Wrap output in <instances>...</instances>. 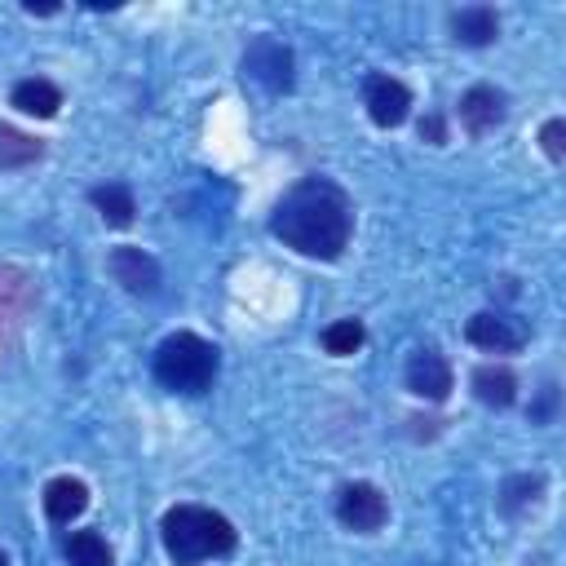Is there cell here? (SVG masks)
Masks as SVG:
<instances>
[{"instance_id":"6da1fadb","label":"cell","mask_w":566,"mask_h":566,"mask_svg":"<svg viewBox=\"0 0 566 566\" xmlns=\"http://www.w3.org/2000/svg\"><path fill=\"white\" fill-rule=\"evenodd\" d=\"M270 234L310 261H336L354 234V203L332 177H301L274 203Z\"/></svg>"},{"instance_id":"7a4b0ae2","label":"cell","mask_w":566,"mask_h":566,"mask_svg":"<svg viewBox=\"0 0 566 566\" xmlns=\"http://www.w3.org/2000/svg\"><path fill=\"white\" fill-rule=\"evenodd\" d=\"M159 539H164V553L177 562V566H195V562H208V557H226L234 553L239 535L230 526V517H221L217 509H203V504H172L159 522Z\"/></svg>"},{"instance_id":"3957f363","label":"cell","mask_w":566,"mask_h":566,"mask_svg":"<svg viewBox=\"0 0 566 566\" xmlns=\"http://www.w3.org/2000/svg\"><path fill=\"white\" fill-rule=\"evenodd\" d=\"M155 380L172 394H203L212 380H217V367H221V349L195 332H172L159 340L155 349Z\"/></svg>"},{"instance_id":"277c9868","label":"cell","mask_w":566,"mask_h":566,"mask_svg":"<svg viewBox=\"0 0 566 566\" xmlns=\"http://www.w3.org/2000/svg\"><path fill=\"white\" fill-rule=\"evenodd\" d=\"M243 75L270 93H287L292 88V49L279 44L274 35H256L243 53Z\"/></svg>"},{"instance_id":"5b68a950","label":"cell","mask_w":566,"mask_h":566,"mask_svg":"<svg viewBox=\"0 0 566 566\" xmlns=\"http://www.w3.org/2000/svg\"><path fill=\"white\" fill-rule=\"evenodd\" d=\"M336 517H340L349 531L371 535V531H380V526H385L389 504H385V495H380L371 482H345V486H340V495H336Z\"/></svg>"},{"instance_id":"8992f818","label":"cell","mask_w":566,"mask_h":566,"mask_svg":"<svg viewBox=\"0 0 566 566\" xmlns=\"http://www.w3.org/2000/svg\"><path fill=\"white\" fill-rule=\"evenodd\" d=\"M464 336H469V345H478L486 354H517L526 345V327L500 310H478L464 323Z\"/></svg>"},{"instance_id":"52a82bcc","label":"cell","mask_w":566,"mask_h":566,"mask_svg":"<svg viewBox=\"0 0 566 566\" xmlns=\"http://www.w3.org/2000/svg\"><path fill=\"white\" fill-rule=\"evenodd\" d=\"M106 270H111V279H115L124 292H133V296H150V292L159 287V261H155L150 252L133 248V243L111 248Z\"/></svg>"},{"instance_id":"ba28073f","label":"cell","mask_w":566,"mask_h":566,"mask_svg":"<svg viewBox=\"0 0 566 566\" xmlns=\"http://www.w3.org/2000/svg\"><path fill=\"white\" fill-rule=\"evenodd\" d=\"M363 102H367L371 124H380V128H398L411 115V93L394 75H371L367 88H363Z\"/></svg>"},{"instance_id":"9c48e42d","label":"cell","mask_w":566,"mask_h":566,"mask_svg":"<svg viewBox=\"0 0 566 566\" xmlns=\"http://www.w3.org/2000/svg\"><path fill=\"white\" fill-rule=\"evenodd\" d=\"M407 389L420 394V398H429V402H442L451 394V363L433 345L416 349L407 358Z\"/></svg>"},{"instance_id":"30bf717a","label":"cell","mask_w":566,"mask_h":566,"mask_svg":"<svg viewBox=\"0 0 566 566\" xmlns=\"http://www.w3.org/2000/svg\"><path fill=\"white\" fill-rule=\"evenodd\" d=\"M460 124H464L473 137L500 128V124H504V93L491 88V84H473V88L460 97Z\"/></svg>"},{"instance_id":"8fae6325","label":"cell","mask_w":566,"mask_h":566,"mask_svg":"<svg viewBox=\"0 0 566 566\" xmlns=\"http://www.w3.org/2000/svg\"><path fill=\"white\" fill-rule=\"evenodd\" d=\"M451 35L469 49H482L500 35V13L491 4H464V9L451 13Z\"/></svg>"},{"instance_id":"7c38bea8","label":"cell","mask_w":566,"mask_h":566,"mask_svg":"<svg viewBox=\"0 0 566 566\" xmlns=\"http://www.w3.org/2000/svg\"><path fill=\"white\" fill-rule=\"evenodd\" d=\"M44 513L53 517V522H71V517H80L84 509H88V486L80 482V478H71V473H62V478H49L44 482Z\"/></svg>"},{"instance_id":"4fadbf2b","label":"cell","mask_w":566,"mask_h":566,"mask_svg":"<svg viewBox=\"0 0 566 566\" xmlns=\"http://www.w3.org/2000/svg\"><path fill=\"white\" fill-rule=\"evenodd\" d=\"M9 102H13L22 115H35V119H53V115H57V106H62V93H57V84H53V80H44V75H31V80H18V84H13Z\"/></svg>"},{"instance_id":"5bb4252c","label":"cell","mask_w":566,"mask_h":566,"mask_svg":"<svg viewBox=\"0 0 566 566\" xmlns=\"http://www.w3.org/2000/svg\"><path fill=\"white\" fill-rule=\"evenodd\" d=\"M473 394H478V402H486V407H513V398H517V376L504 367V363H482L478 371H473Z\"/></svg>"},{"instance_id":"9a60e30c","label":"cell","mask_w":566,"mask_h":566,"mask_svg":"<svg viewBox=\"0 0 566 566\" xmlns=\"http://www.w3.org/2000/svg\"><path fill=\"white\" fill-rule=\"evenodd\" d=\"M88 203L102 212V221H106V226H115V230L133 226V212H137V203H133V190H128V186H119V181L93 186V190H88Z\"/></svg>"},{"instance_id":"2e32d148","label":"cell","mask_w":566,"mask_h":566,"mask_svg":"<svg viewBox=\"0 0 566 566\" xmlns=\"http://www.w3.org/2000/svg\"><path fill=\"white\" fill-rule=\"evenodd\" d=\"M44 155V142L31 133H18L13 124H0V168H27Z\"/></svg>"},{"instance_id":"e0dca14e","label":"cell","mask_w":566,"mask_h":566,"mask_svg":"<svg viewBox=\"0 0 566 566\" xmlns=\"http://www.w3.org/2000/svg\"><path fill=\"white\" fill-rule=\"evenodd\" d=\"M66 562L71 566H111V548L97 531H71L66 535Z\"/></svg>"},{"instance_id":"ac0fdd59","label":"cell","mask_w":566,"mask_h":566,"mask_svg":"<svg viewBox=\"0 0 566 566\" xmlns=\"http://www.w3.org/2000/svg\"><path fill=\"white\" fill-rule=\"evenodd\" d=\"M31 296H35L31 274L18 270V265H0V305H9V310H27Z\"/></svg>"},{"instance_id":"d6986e66","label":"cell","mask_w":566,"mask_h":566,"mask_svg":"<svg viewBox=\"0 0 566 566\" xmlns=\"http://www.w3.org/2000/svg\"><path fill=\"white\" fill-rule=\"evenodd\" d=\"M358 345H363V323H358V318H340V323L323 327V349H327V354L345 358V354H354Z\"/></svg>"},{"instance_id":"ffe728a7","label":"cell","mask_w":566,"mask_h":566,"mask_svg":"<svg viewBox=\"0 0 566 566\" xmlns=\"http://www.w3.org/2000/svg\"><path fill=\"white\" fill-rule=\"evenodd\" d=\"M539 491H544V478H539V473H522V478H509V482H504L500 504H504V513H517V509L531 504Z\"/></svg>"},{"instance_id":"44dd1931","label":"cell","mask_w":566,"mask_h":566,"mask_svg":"<svg viewBox=\"0 0 566 566\" xmlns=\"http://www.w3.org/2000/svg\"><path fill=\"white\" fill-rule=\"evenodd\" d=\"M539 142H544V155L553 159V164H562V155H566V119H548L544 128H539Z\"/></svg>"},{"instance_id":"7402d4cb","label":"cell","mask_w":566,"mask_h":566,"mask_svg":"<svg viewBox=\"0 0 566 566\" xmlns=\"http://www.w3.org/2000/svg\"><path fill=\"white\" fill-rule=\"evenodd\" d=\"M420 137H429L433 146H442V137H447V133H442V119H438V115H429V119L420 124Z\"/></svg>"},{"instance_id":"603a6c76","label":"cell","mask_w":566,"mask_h":566,"mask_svg":"<svg viewBox=\"0 0 566 566\" xmlns=\"http://www.w3.org/2000/svg\"><path fill=\"white\" fill-rule=\"evenodd\" d=\"M22 9H27V13H57V4H35V0H27Z\"/></svg>"},{"instance_id":"cb8c5ba5","label":"cell","mask_w":566,"mask_h":566,"mask_svg":"<svg viewBox=\"0 0 566 566\" xmlns=\"http://www.w3.org/2000/svg\"><path fill=\"white\" fill-rule=\"evenodd\" d=\"M0 566H9V557H4V553H0Z\"/></svg>"}]
</instances>
